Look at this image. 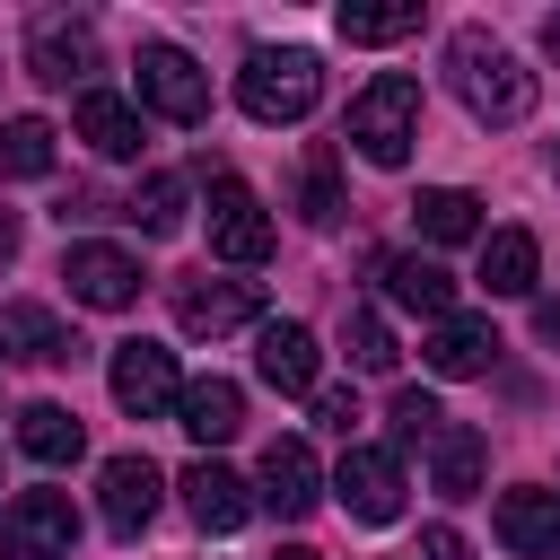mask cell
<instances>
[{"instance_id": "6da1fadb", "label": "cell", "mask_w": 560, "mask_h": 560, "mask_svg": "<svg viewBox=\"0 0 560 560\" xmlns=\"http://www.w3.org/2000/svg\"><path fill=\"white\" fill-rule=\"evenodd\" d=\"M446 79H455V96H464L472 122H525V114H534V70H525L490 26H455Z\"/></svg>"}, {"instance_id": "7a4b0ae2", "label": "cell", "mask_w": 560, "mask_h": 560, "mask_svg": "<svg viewBox=\"0 0 560 560\" xmlns=\"http://www.w3.org/2000/svg\"><path fill=\"white\" fill-rule=\"evenodd\" d=\"M315 96H324V61H315L306 44H262V52H245V70H236V105H245L254 122H306Z\"/></svg>"}, {"instance_id": "3957f363", "label": "cell", "mask_w": 560, "mask_h": 560, "mask_svg": "<svg viewBox=\"0 0 560 560\" xmlns=\"http://www.w3.org/2000/svg\"><path fill=\"white\" fill-rule=\"evenodd\" d=\"M341 140H350L368 166H402V158H411V140H420V79H402V70H376V79L350 96V122H341Z\"/></svg>"}, {"instance_id": "277c9868", "label": "cell", "mask_w": 560, "mask_h": 560, "mask_svg": "<svg viewBox=\"0 0 560 560\" xmlns=\"http://www.w3.org/2000/svg\"><path fill=\"white\" fill-rule=\"evenodd\" d=\"M79 542V508L61 490H18L0 508V560H70Z\"/></svg>"}, {"instance_id": "5b68a950", "label": "cell", "mask_w": 560, "mask_h": 560, "mask_svg": "<svg viewBox=\"0 0 560 560\" xmlns=\"http://www.w3.org/2000/svg\"><path fill=\"white\" fill-rule=\"evenodd\" d=\"M105 385H114V402H122L131 420H158V411H175V394H184V376H175V350H166V341H114Z\"/></svg>"}, {"instance_id": "8992f818", "label": "cell", "mask_w": 560, "mask_h": 560, "mask_svg": "<svg viewBox=\"0 0 560 560\" xmlns=\"http://www.w3.org/2000/svg\"><path fill=\"white\" fill-rule=\"evenodd\" d=\"M140 105L149 114H166V122H201L210 114V79H201V61L184 52V44H140Z\"/></svg>"}, {"instance_id": "52a82bcc", "label": "cell", "mask_w": 560, "mask_h": 560, "mask_svg": "<svg viewBox=\"0 0 560 560\" xmlns=\"http://www.w3.org/2000/svg\"><path fill=\"white\" fill-rule=\"evenodd\" d=\"M210 254L219 262H245V271L271 254V210H262V192L245 175H219L210 184Z\"/></svg>"}, {"instance_id": "ba28073f", "label": "cell", "mask_w": 560, "mask_h": 560, "mask_svg": "<svg viewBox=\"0 0 560 560\" xmlns=\"http://www.w3.org/2000/svg\"><path fill=\"white\" fill-rule=\"evenodd\" d=\"M332 490H341V508L359 516V525H394L402 516V455L394 446H341V472H332Z\"/></svg>"}, {"instance_id": "9c48e42d", "label": "cell", "mask_w": 560, "mask_h": 560, "mask_svg": "<svg viewBox=\"0 0 560 560\" xmlns=\"http://www.w3.org/2000/svg\"><path fill=\"white\" fill-rule=\"evenodd\" d=\"M61 280H70V298H79V306L122 315V306L140 298V254H122V245L88 236V245H70V254H61Z\"/></svg>"}, {"instance_id": "30bf717a", "label": "cell", "mask_w": 560, "mask_h": 560, "mask_svg": "<svg viewBox=\"0 0 560 560\" xmlns=\"http://www.w3.org/2000/svg\"><path fill=\"white\" fill-rule=\"evenodd\" d=\"M175 324H184L192 341H219V332H236V324H262V289H254V280H210V271H192V280H175Z\"/></svg>"}, {"instance_id": "8fae6325", "label": "cell", "mask_w": 560, "mask_h": 560, "mask_svg": "<svg viewBox=\"0 0 560 560\" xmlns=\"http://www.w3.org/2000/svg\"><path fill=\"white\" fill-rule=\"evenodd\" d=\"M254 376H262L271 394H315V376H324L315 332L289 324V315H262V324H254Z\"/></svg>"}, {"instance_id": "7c38bea8", "label": "cell", "mask_w": 560, "mask_h": 560, "mask_svg": "<svg viewBox=\"0 0 560 560\" xmlns=\"http://www.w3.org/2000/svg\"><path fill=\"white\" fill-rule=\"evenodd\" d=\"M324 499V464H315V446L306 438H271L262 446V472H254V508H271V516H306Z\"/></svg>"}, {"instance_id": "4fadbf2b", "label": "cell", "mask_w": 560, "mask_h": 560, "mask_svg": "<svg viewBox=\"0 0 560 560\" xmlns=\"http://www.w3.org/2000/svg\"><path fill=\"white\" fill-rule=\"evenodd\" d=\"M158 499H166V472H158L149 455H114V464L96 472V508H105V525H114L122 542L158 516Z\"/></svg>"}, {"instance_id": "5bb4252c", "label": "cell", "mask_w": 560, "mask_h": 560, "mask_svg": "<svg viewBox=\"0 0 560 560\" xmlns=\"http://www.w3.org/2000/svg\"><path fill=\"white\" fill-rule=\"evenodd\" d=\"M26 70H35L44 88L88 79V70H96V26H88V18H35V26H26Z\"/></svg>"}, {"instance_id": "9a60e30c", "label": "cell", "mask_w": 560, "mask_h": 560, "mask_svg": "<svg viewBox=\"0 0 560 560\" xmlns=\"http://www.w3.org/2000/svg\"><path fill=\"white\" fill-rule=\"evenodd\" d=\"M0 359H18V368H61V359H79V341L61 332L52 306H35V298H0Z\"/></svg>"}, {"instance_id": "2e32d148", "label": "cell", "mask_w": 560, "mask_h": 560, "mask_svg": "<svg viewBox=\"0 0 560 560\" xmlns=\"http://www.w3.org/2000/svg\"><path fill=\"white\" fill-rule=\"evenodd\" d=\"M175 420H184V438L210 455V446H228V438L245 429V385H236V376H192V385L175 394Z\"/></svg>"}, {"instance_id": "e0dca14e", "label": "cell", "mask_w": 560, "mask_h": 560, "mask_svg": "<svg viewBox=\"0 0 560 560\" xmlns=\"http://www.w3.org/2000/svg\"><path fill=\"white\" fill-rule=\"evenodd\" d=\"M175 490H184V508H192V525H201V534H236V525L254 516V481H236V472H228V464H210V455H201V464H184V481H175Z\"/></svg>"}, {"instance_id": "ac0fdd59", "label": "cell", "mask_w": 560, "mask_h": 560, "mask_svg": "<svg viewBox=\"0 0 560 560\" xmlns=\"http://www.w3.org/2000/svg\"><path fill=\"white\" fill-rule=\"evenodd\" d=\"M490 359H499L490 315H446V324H429V341H420V368H429V376H490Z\"/></svg>"}, {"instance_id": "d6986e66", "label": "cell", "mask_w": 560, "mask_h": 560, "mask_svg": "<svg viewBox=\"0 0 560 560\" xmlns=\"http://www.w3.org/2000/svg\"><path fill=\"white\" fill-rule=\"evenodd\" d=\"M490 525H499V542H508V551L542 560V551H560V490H499Z\"/></svg>"}, {"instance_id": "ffe728a7", "label": "cell", "mask_w": 560, "mask_h": 560, "mask_svg": "<svg viewBox=\"0 0 560 560\" xmlns=\"http://www.w3.org/2000/svg\"><path fill=\"white\" fill-rule=\"evenodd\" d=\"M376 280H385V298H394V306H411V315H429V324H446V315H455V280H446L429 254H385V262H376Z\"/></svg>"}, {"instance_id": "44dd1931", "label": "cell", "mask_w": 560, "mask_h": 560, "mask_svg": "<svg viewBox=\"0 0 560 560\" xmlns=\"http://www.w3.org/2000/svg\"><path fill=\"white\" fill-rule=\"evenodd\" d=\"M481 464H490V438H481V429L446 420V429L429 438V490H438V499H472V490H481Z\"/></svg>"}, {"instance_id": "7402d4cb", "label": "cell", "mask_w": 560, "mask_h": 560, "mask_svg": "<svg viewBox=\"0 0 560 560\" xmlns=\"http://www.w3.org/2000/svg\"><path fill=\"white\" fill-rule=\"evenodd\" d=\"M18 446H26L44 472H61V464H79V455H88V429H79V411H70V402H26V411H18Z\"/></svg>"}, {"instance_id": "603a6c76", "label": "cell", "mask_w": 560, "mask_h": 560, "mask_svg": "<svg viewBox=\"0 0 560 560\" xmlns=\"http://www.w3.org/2000/svg\"><path fill=\"white\" fill-rule=\"evenodd\" d=\"M79 140H88L96 158H114V166H122V158H140V105H131V96L88 88V96H79Z\"/></svg>"}, {"instance_id": "cb8c5ba5", "label": "cell", "mask_w": 560, "mask_h": 560, "mask_svg": "<svg viewBox=\"0 0 560 560\" xmlns=\"http://www.w3.org/2000/svg\"><path fill=\"white\" fill-rule=\"evenodd\" d=\"M534 280H542V245H534L525 228L481 236V289H490V298H534Z\"/></svg>"}, {"instance_id": "d4e9b609", "label": "cell", "mask_w": 560, "mask_h": 560, "mask_svg": "<svg viewBox=\"0 0 560 560\" xmlns=\"http://www.w3.org/2000/svg\"><path fill=\"white\" fill-rule=\"evenodd\" d=\"M411 219H420L429 245H472V236H481V201H472L464 184H429V192L411 201Z\"/></svg>"}, {"instance_id": "484cf974", "label": "cell", "mask_w": 560, "mask_h": 560, "mask_svg": "<svg viewBox=\"0 0 560 560\" xmlns=\"http://www.w3.org/2000/svg\"><path fill=\"white\" fill-rule=\"evenodd\" d=\"M52 122L44 114H9L0 122V175H18V184H35V175H52Z\"/></svg>"}, {"instance_id": "4316f807", "label": "cell", "mask_w": 560, "mask_h": 560, "mask_svg": "<svg viewBox=\"0 0 560 560\" xmlns=\"http://www.w3.org/2000/svg\"><path fill=\"white\" fill-rule=\"evenodd\" d=\"M420 0H350L341 9V35L350 44H402V35H420Z\"/></svg>"}, {"instance_id": "83f0119b", "label": "cell", "mask_w": 560, "mask_h": 560, "mask_svg": "<svg viewBox=\"0 0 560 560\" xmlns=\"http://www.w3.org/2000/svg\"><path fill=\"white\" fill-rule=\"evenodd\" d=\"M131 219H140V236H175L184 228V175H149L131 192Z\"/></svg>"}, {"instance_id": "f1b7e54d", "label": "cell", "mask_w": 560, "mask_h": 560, "mask_svg": "<svg viewBox=\"0 0 560 560\" xmlns=\"http://www.w3.org/2000/svg\"><path fill=\"white\" fill-rule=\"evenodd\" d=\"M385 420H394V438H402V446H429V438L446 429V411H438V394H429V385H402Z\"/></svg>"}, {"instance_id": "f546056e", "label": "cell", "mask_w": 560, "mask_h": 560, "mask_svg": "<svg viewBox=\"0 0 560 560\" xmlns=\"http://www.w3.org/2000/svg\"><path fill=\"white\" fill-rule=\"evenodd\" d=\"M394 359H402V350H394L385 315H368V306H359V315H350V368H368V376H394Z\"/></svg>"}, {"instance_id": "4dcf8cb0", "label": "cell", "mask_w": 560, "mask_h": 560, "mask_svg": "<svg viewBox=\"0 0 560 560\" xmlns=\"http://www.w3.org/2000/svg\"><path fill=\"white\" fill-rule=\"evenodd\" d=\"M306 228H341V184H332V158L324 149L306 158Z\"/></svg>"}, {"instance_id": "1f68e13d", "label": "cell", "mask_w": 560, "mask_h": 560, "mask_svg": "<svg viewBox=\"0 0 560 560\" xmlns=\"http://www.w3.org/2000/svg\"><path fill=\"white\" fill-rule=\"evenodd\" d=\"M420 560H472V542H464L455 525H429V534H420Z\"/></svg>"}, {"instance_id": "d6a6232c", "label": "cell", "mask_w": 560, "mask_h": 560, "mask_svg": "<svg viewBox=\"0 0 560 560\" xmlns=\"http://www.w3.org/2000/svg\"><path fill=\"white\" fill-rule=\"evenodd\" d=\"M315 420H324L332 438H350V420H359V402H350V394H315Z\"/></svg>"}, {"instance_id": "836d02e7", "label": "cell", "mask_w": 560, "mask_h": 560, "mask_svg": "<svg viewBox=\"0 0 560 560\" xmlns=\"http://www.w3.org/2000/svg\"><path fill=\"white\" fill-rule=\"evenodd\" d=\"M534 341H551V350H560V298H534Z\"/></svg>"}, {"instance_id": "e575fe53", "label": "cell", "mask_w": 560, "mask_h": 560, "mask_svg": "<svg viewBox=\"0 0 560 560\" xmlns=\"http://www.w3.org/2000/svg\"><path fill=\"white\" fill-rule=\"evenodd\" d=\"M18 254V210H0V262Z\"/></svg>"}, {"instance_id": "d590c367", "label": "cell", "mask_w": 560, "mask_h": 560, "mask_svg": "<svg viewBox=\"0 0 560 560\" xmlns=\"http://www.w3.org/2000/svg\"><path fill=\"white\" fill-rule=\"evenodd\" d=\"M542 52H551V61H560V9H551V18H542Z\"/></svg>"}, {"instance_id": "8d00e7d4", "label": "cell", "mask_w": 560, "mask_h": 560, "mask_svg": "<svg viewBox=\"0 0 560 560\" xmlns=\"http://www.w3.org/2000/svg\"><path fill=\"white\" fill-rule=\"evenodd\" d=\"M271 560H315V551H306V542H289V551H271Z\"/></svg>"}]
</instances>
